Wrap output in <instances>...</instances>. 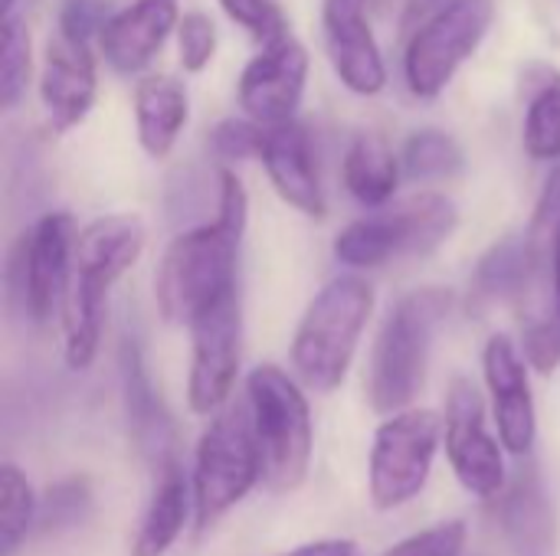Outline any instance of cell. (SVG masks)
<instances>
[{
  "mask_svg": "<svg viewBox=\"0 0 560 556\" xmlns=\"http://www.w3.org/2000/svg\"><path fill=\"white\" fill-rule=\"evenodd\" d=\"M535 256L528 246V236H505L492 242L482 259L476 262L472 282H469V308L476 315L489 311L492 305H502L509 298H522L528 285H538Z\"/></svg>",
  "mask_w": 560,
  "mask_h": 556,
  "instance_id": "obj_21",
  "label": "cell"
},
{
  "mask_svg": "<svg viewBox=\"0 0 560 556\" xmlns=\"http://www.w3.org/2000/svg\"><path fill=\"white\" fill-rule=\"evenodd\" d=\"M282 556H358V547L351 541H318V544H305Z\"/></svg>",
  "mask_w": 560,
  "mask_h": 556,
  "instance_id": "obj_37",
  "label": "cell"
},
{
  "mask_svg": "<svg viewBox=\"0 0 560 556\" xmlns=\"http://www.w3.org/2000/svg\"><path fill=\"white\" fill-rule=\"evenodd\" d=\"M551 282H555V301H558V318H560V229L555 239V265H551Z\"/></svg>",
  "mask_w": 560,
  "mask_h": 556,
  "instance_id": "obj_39",
  "label": "cell"
},
{
  "mask_svg": "<svg viewBox=\"0 0 560 556\" xmlns=\"http://www.w3.org/2000/svg\"><path fill=\"white\" fill-rule=\"evenodd\" d=\"M177 0H135L112 13L98 33V52L118 75H138L177 33Z\"/></svg>",
  "mask_w": 560,
  "mask_h": 556,
  "instance_id": "obj_17",
  "label": "cell"
},
{
  "mask_svg": "<svg viewBox=\"0 0 560 556\" xmlns=\"http://www.w3.org/2000/svg\"><path fill=\"white\" fill-rule=\"evenodd\" d=\"M404 164L381 134H358L341 161V180L345 190L368 210H381L394 200L400 184Z\"/></svg>",
  "mask_w": 560,
  "mask_h": 556,
  "instance_id": "obj_22",
  "label": "cell"
},
{
  "mask_svg": "<svg viewBox=\"0 0 560 556\" xmlns=\"http://www.w3.org/2000/svg\"><path fill=\"white\" fill-rule=\"evenodd\" d=\"M249 220V197L233 167L220 170L213 223L171 239L154 275V301L167 324H190L207 305L236 288V262Z\"/></svg>",
  "mask_w": 560,
  "mask_h": 556,
  "instance_id": "obj_1",
  "label": "cell"
},
{
  "mask_svg": "<svg viewBox=\"0 0 560 556\" xmlns=\"http://www.w3.org/2000/svg\"><path fill=\"white\" fill-rule=\"evenodd\" d=\"M446 456L459 485L472 498H499L505 492V462L486 426V403L472 380L456 377L446 397Z\"/></svg>",
  "mask_w": 560,
  "mask_h": 556,
  "instance_id": "obj_10",
  "label": "cell"
},
{
  "mask_svg": "<svg viewBox=\"0 0 560 556\" xmlns=\"http://www.w3.org/2000/svg\"><path fill=\"white\" fill-rule=\"evenodd\" d=\"M259 161L282 203L312 220H322L328 213V200L318 180V164L305 125H299L295 118L282 125H266Z\"/></svg>",
  "mask_w": 560,
  "mask_h": 556,
  "instance_id": "obj_16",
  "label": "cell"
},
{
  "mask_svg": "<svg viewBox=\"0 0 560 556\" xmlns=\"http://www.w3.org/2000/svg\"><path fill=\"white\" fill-rule=\"evenodd\" d=\"M36 498L26 475L3 462L0 469V556H13L36 524Z\"/></svg>",
  "mask_w": 560,
  "mask_h": 556,
  "instance_id": "obj_28",
  "label": "cell"
},
{
  "mask_svg": "<svg viewBox=\"0 0 560 556\" xmlns=\"http://www.w3.org/2000/svg\"><path fill=\"white\" fill-rule=\"evenodd\" d=\"M560 229V161L551 164V174L545 180V190L535 203V216H532V226H528V246H532V256H535V269H538V279H551V265H555V239H558Z\"/></svg>",
  "mask_w": 560,
  "mask_h": 556,
  "instance_id": "obj_29",
  "label": "cell"
},
{
  "mask_svg": "<svg viewBox=\"0 0 560 556\" xmlns=\"http://www.w3.org/2000/svg\"><path fill=\"white\" fill-rule=\"evenodd\" d=\"M450 288H417L390 305L368 367V400L377 413L394 416L410 410L413 397L423 387L427 364L440 328L453 311Z\"/></svg>",
  "mask_w": 560,
  "mask_h": 556,
  "instance_id": "obj_2",
  "label": "cell"
},
{
  "mask_svg": "<svg viewBox=\"0 0 560 556\" xmlns=\"http://www.w3.org/2000/svg\"><path fill=\"white\" fill-rule=\"evenodd\" d=\"M387 3H390V0H371V7H374V10H387Z\"/></svg>",
  "mask_w": 560,
  "mask_h": 556,
  "instance_id": "obj_41",
  "label": "cell"
},
{
  "mask_svg": "<svg viewBox=\"0 0 560 556\" xmlns=\"http://www.w3.org/2000/svg\"><path fill=\"white\" fill-rule=\"evenodd\" d=\"M499 524L512 556H558V514L535 469L499 495Z\"/></svg>",
  "mask_w": 560,
  "mask_h": 556,
  "instance_id": "obj_19",
  "label": "cell"
},
{
  "mask_svg": "<svg viewBox=\"0 0 560 556\" xmlns=\"http://www.w3.org/2000/svg\"><path fill=\"white\" fill-rule=\"evenodd\" d=\"M190 118L187 88L171 75H148L135 88V128L138 144L151 161L171 157Z\"/></svg>",
  "mask_w": 560,
  "mask_h": 556,
  "instance_id": "obj_20",
  "label": "cell"
},
{
  "mask_svg": "<svg viewBox=\"0 0 560 556\" xmlns=\"http://www.w3.org/2000/svg\"><path fill=\"white\" fill-rule=\"evenodd\" d=\"M400 164L407 180L413 184H443L466 170V151L450 131L423 128L404 141Z\"/></svg>",
  "mask_w": 560,
  "mask_h": 556,
  "instance_id": "obj_24",
  "label": "cell"
},
{
  "mask_svg": "<svg viewBox=\"0 0 560 556\" xmlns=\"http://www.w3.org/2000/svg\"><path fill=\"white\" fill-rule=\"evenodd\" d=\"M308 82V49L292 36H279L253 56L240 75L236 98L240 108L259 125H282L292 121Z\"/></svg>",
  "mask_w": 560,
  "mask_h": 556,
  "instance_id": "obj_12",
  "label": "cell"
},
{
  "mask_svg": "<svg viewBox=\"0 0 560 556\" xmlns=\"http://www.w3.org/2000/svg\"><path fill=\"white\" fill-rule=\"evenodd\" d=\"M522 354L528 360L532 370H538L541 377H551L560 367V318L555 315H538L528 318L525 331H522Z\"/></svg>",
  "mask_w": 560,
  "mask_h": 556,
  "instance_id": "obj_34",
  "label": "cell"
},
{
  "mask_svg": "<svg viewBox=\"0 0 560 556\" xmlns=\"http://www.w3.org/2000/svg\"><path fill=\"white\" fill-rule=\"evenodd\" d=\"M459 229V206L436 190L413 193L394 206L348 223L335 239V259L348 269H381L394 259H423Z\"/></svg>",
  "mask_w": 560,
  "mask_h": 556,
  "instance_id": "obj_4",
  "label": "cell"
},
{
  "mask_svg": "<svg viewBox=\"0 0 560 556\" xmlns=\"http://www.w3.org/2000/svg\"><path fill=\"white\" fill-rule=\"evenodd\" d=\"M89 508H92V492L85 478H66L52 485L36 511L39 534H59L66 528H75L89 514Z\"/></svg>",
  "mask_w": 560,
  "mask_h": 556,
  "instance_id": "obj_30",
  "label": "cell"
},
{
  "mask_svg": "<svg viewBox=\"0 0 560 556\" xmlns=\"http://www.w3.org/2000/svg\"><path fill=\"white\" fill-rule=\"evenodd\" d=\"M13 7H16V0H0V10H3V16H7V13H13Z\"/></svg>",
  "mask_w": 560,
  "mask_h": 556,
  "instance_id": "obj_40",
  "label": "cell"
},
{
  "mask_svg": "<svg viewBox=\"0 0 560 556\" xmlns=\"http://www.w3.org/2000/svg\"><path fill=\"white\" fill-rule=\"evenodd\" d=\"M98 98V66L92 43L72 39L56 29L46 43L43 69H39V105L46 125L56 134L79 128Z\"/></svg>",
  "mask_w": 560,
  "mask_h": 556,
  "instance_id": "obj_13",
  "label": "cell"
},
{
  "mask_svg": "<svg viewBox=\"0 0 560 556\" xmlns=\"http://www.w3.org/2000/svg\"><path fill=\"white\" fill-rule=\"evenodd\" d=\"M371 0H325L322 29L335 75L354 95H377L387 85V66L368 20Z\"/></svg>",
  "mask_w": 560,
  "mask_h": 556,
  "instance_id": "obj_14",
  "label": "cell"
},
{
  "mask_svg": "<svg viewBox=\"0 0 560 556\" xmlns=\"http://www.w3.org/2000/svg\"><path fill=\"white\" fill-rule=\"evenodd\" d=\"M75 259V223L69 213L56 210L36 220V226L20 242L23 272V305L36 324H46L62 311Z\"/></svg>",
  "mask_w": 560,
  "mask_h": 556,
  "instance_id": "obj_11",
  "label": "cell"
},
{
  "mask_svg": "<svg viewBox=\"0 0 560 556\" xmlns=\"http://www.w3.org/2000/svg\"><path fill=\"white\" fill-rule=\"evenodd\" d=\"M220 7L236 26H243L262 46L289 33V20L276 0H220Z\"/></svg>",
  "mask_w": 560,
  "mask_h": 556,
  "instance_id": "obj_33",
  "label": "cell"
},
{
  "mask_svg": "<svg viewBox=\"0 0 560 556\" xmlns=\"http://www.w3.org/2000/svg\"><path fill=\"white\" fill-rule=\"evenodd\" d=\"M194 485H187L180 465L167 456L158 472L154 495L148 501V511L141 518V528L131 541V556H164L171 544L180 537L187 524V498Z\"/></svg>",
  "mask_w": 560,
  "mask_h": 556,
  "instance_id": "obj_23",
  "label": "cell"
},
{
  "mask_svg": "<svg viewBox=\"0 0 560 556\" xmlns=\"http://www.w3.org/2000/svg\"><path fill=\"white\" fill-rule=\"evenodd\" d=\"M217 56V26L203 10H187L177 20V59L184 72H203Z\"/></svg>",
  "mask_w": 560,
  "mask_h": 556,
  "instance_id": "obj_31",
  "label": "cell"
},
{
  "mask_svg": "<svg viewBox=\"0 0 560 556\" xmlns=\"http://www.w3.org/2000/svg\"><path fill=\"white\" fill-rule=\"evenodd\" d=\"M463 551H466V524L446 521V524L427 528V531L400 541L384 556H463Z\"/></svg>",
  "mask_w": 560,
  "mask_h": 556,
  "instance_id": "obj_35",
  "label": "cell"
},
{
  "mask_svg": "<svg viewBox=\"0 0 560 556\" xmlns=\"http://www.w3.org/2000/svg\"><path fill=\"white\" fill-rule=\"evenodd\" d=\"M262 138H266V125L246 118H223L213 131H210V151L217 154V161L223 164H236V161H259L262 151Z\"/></svg>",
  "mask_w": 560,
  "mask_h": 556,
  "instance_id": "obj_32",
  "label": "cell"
},
{
  "mask_svg": "<svg viewBox=\"0 0 560 556\" xmlns=\"http://www.w3.org/2000/svg\"><path fill=\"white\" fill-rule=\"evenodd\" d=\"M121 377H125V403H128V419L135 426V436L141 446H151L161 452L164 433H167V416L148 383V374L141 367L138 347L131 341L121 344Z\"/></svg>",
  "mask_w": 560,
  "mask_h": 556,
  "instance_id": "obj_25",
  "label": "cell"
},
{
  "mask_svg": "<svg viewBox=\"0 0 560 556\" xmlns=\"http://www.w3.org/2000/svg\"><path fill=\"white\" fill-rule=\"evenodd\" d=\"M108 16L112 13L105 10V0H66L59 10V33L92 43L98 39Z\"/></svg>",
  "mask_w": 560,
  "mask_h": 556,
  "instance_id": "obj_36",
  "label": "cell"
},
{
  "mask_svg": "<svg viewBox=\"0 0 560 556\" xmlns=\"http://www.w3.org/2000/svg\"><path fill=\"white\" fill-rule=\"evenodd\" d=\"M374 315V288L361 275L331 279L305 308L292 338V367L315 393H335L354 364Z\"/></svg>",
  "mask_w": 560,
  "mask_h": 556,
  "instance_id": "obj_3",
  "label": "cell"
},
{
  "mask_svg": "<svg viewBox=\"0 0 560 556\" xmlns=\"http://www.w3.org/2000/svg\"><path fill=\"white\" fill-rule=\"evenodd\" d=\"M187 328L194 344L187 403L197 416H210L226 406L240 374V351H243L240 292L230 288L223 298L207 305Z\"/></svg>",
  "mask_w": 560,
  "mask_h": 556,
  "instance_id": "obj_9",
  "label": "cell"
},
{
  "mask_svg": "<svg viewBox=\"0 0 560 556\" xmlns=\"http://www.w3.org/2000/svg\"><path fill=\"white\" fill-rule=\"evenodd\" d=\"M144 223L135 213H108L85 223L75 233V259L72 272L115 285L144 252Z\"/></svg>",
  "mask_w": 560,
  "mask_h": 556,
  "instance_id": "obj_18",
  "label": "cell"
},
{
  "mask_svg": "<svg viewBox=\"0 0 560 556\" xmlns=\"http://www.w3.org/2000/svg\"><path fill=\"white\" fill-rule=\"evenodd\" d=\"M246 403L259 439L262 482L282 495L302 488L315 446L312 410L302 387L276 364H262L246 380Z\"/></svg>",
  "mask_w": 560,
  "mask_h": 556,
  "instance_id": "obj_5",
  "label": "cell"
},
{
  "mask_svg": "<svg viewBox=\"0 0 560 556\" xmlns=\"http://www.w3.org/2000/svg\"><path fill=\"white\" fill-rule=\"evenodd\" d=\"M525 364L528 360L518 354L509 334L489 338L482 351V370H486V387H489L492 410H495L499 442L518 459H525L535 449V436H538L535 397H532Z\"/></svg>",
  "mask_w": 560,
  "mask_h": 556,
  "instance_id": "obj_15",
  "label": "cell"
},
{
  "mask_svg": "<svg viewBox=\"0 0 560 556\" xmlns=\"http://www.w3.org/2000/svg\"><path fill=\"white\" fill-rule=\"evenodd\" d=\"M443 419L433 410H400L387 416L371 446V501L394 511L413 501L433 472Z\"/></svg>",
  "mask_w": 560,
  "mask_h": 556,
  "instance_id": "obj_8",
  "label": "cell"
},
{
  "mask_svg": "<svg viewBox=\"0 0 560 556\" xmlns=\"http://www.w3.org/2000/svg\"><path fill=\"white\" fill-rule=\"evenodd\" d=\"M33 75V39L26 20L7 13L0 23V108L10 111L30 88Z\"/></svg>",
  "mask_w": 560,
  "mask_h": 556,
  "instance_id": "obj_27",
  "label": "cell"
},
{
  "mask_svg": "<svg viewBox=\"0 0 560 556\" xmlns=\"http://www.w3.org/2000/svg\"><path fill=\"white\" fill-rule=\"evenodd\" d=\"M525 154L532 161L558 164L560 161V75L548 72L545 82L528 98L525 131H522Z\"/></svg>",
  "mask_w": 560,
  "mask_h": 556,
  "instance_id": "obj_26",
  "label": "cell"
},
{
  "mask_svg": "<svg viewBox=\"0 0 560 556\" xmlns=\"http://www.w3.org/2000/svg\"><path fill=\"white\" fill-rule=\"evenodd\" d=\"M495 23V0H446L417 29L404 49V82L417 98H436L456 72L476 56Z\"/></svg>",
  "mask_w": 560,
  "mask_h": 556,
  "instance_id": "obj_7",
  "label": "cell"
},
{
  "mask_svg": "<svg viewBox=\"0 0 560 556\" xmlns=\"http://www.w3.org/2000/svg\"><path fill=\"white\" fill-rule=\"evenodd\" d=\"M446 0H407V7H404V29L410 33V29H417L430 13H436L440 7H443Z\"/></svg>",
  "mask_w": 560,
  "mask_h": 556,
  "instance_id": "obj_38",
  "label": "cell"
},
{
  "mask_svg": "<svg viewBox=\"0 0 560 556\" xmlns=\"http://www.w3.org/2000/svg\"><path fill=\"white\" fill-rule=\"evenodd\" d=\"M262 478L259 439L253 429V413L246 406H226L213 416L197 442L194 462V511L197 528L213 524L233 505H240Z\"/></svg>",
  "mask_w": 560,
  "mask_h": 556,
  "instance_id": "obj_6",
  "label": "cell"
}]
</instances>
